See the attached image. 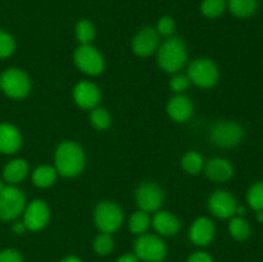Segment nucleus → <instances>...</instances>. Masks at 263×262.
Wrapping results in <instances>:
<instances>
[{
	"mask_svg": "<svg viewBox=\"0 0 263 262\" xmlns=\"http://www.w3.org/2000/svg\"><path fill=\"white\" fill-rule=\"evenodd\" d=\"M159 43L158 32L152 27H145L134 38L133 49L140 57H148L157 49Z\"/></svg>",
	"mask_w": 263,
	"mask_h": 262,
	"instance_id": "obj_13",
	"label": "nucleus"
},
{
	"mask_svg": "<svg viewBox=\"0 0 263 262\" xmlns=\"http://www.w3.org/2000/svg\"><path fill=\"white\" fill-rule=\"evenodd\" d=\"M149 225H151V218H149L148 212L144 211H139V212L134 213L130 218V229L133 233L135 234H143L148 230Z\"/></svg>",
	"mask_w": 263,
	"mask_h": 262,
	"instance_id": "obj_26",
	"label": "nucleus"
},
{
	"mask_svg": "<svg viewBox=\"0 0 263 262\" xmlns=\"http://www.w3.org/2000/svg\"><path fill=\"white\" fill-rule=\"evenodd\" d=\"M205 174L213 181H228L233 177L234 170L229 161L223 158H215L208 162Z\"/></svg>",
	"mask_w": 263,
	"mask_h": 262,
	"instance_id": "obj_17",
	"label": "nucleus"
},
{
	"mask_svg": "<svg viewBox=\"0 0 263 262\" xmlns=\"http://www.w3.org/2000/svg\"><path fill=\"white\" fill-rule=\"evenodd\" d=\"M76 36L82 45L91 43L95 38V28L92 23L90 21H80L76 26Z\"/></svg>",
	"mask_w": 263,
	"mask_h": 262,
	"instance_id": "obj_25",
	"label": "nucleus"
},
{
	"mask_svg": "<svg viewBox=\"0 0 263 262\" xmlns=\"http://www.w3.org/2000/svg\"><path fill=\"white\" fill-rule=\"evenodd\" d=\"M55 166L62 176L72 177L79 175L85 166V154L81 146L72 141L62 143L57 149Z\"/></svg>",
	"mask_w": 263,
	"mask_h": 262,
	"instance_id": "obj_1",
	"label": "nucleus"
},
{
	"mask_svg": "<svg viewBox=\"0 0 263 262\" xmlns=\"http://www.w3.org/2000/svg\"><path fill=\"white\" fill-rule=\"evenodd\" d=\"M215 236V225L210 218H198L190 229V239L200 247L208 246Z\"/></svg>",
	"mask_w": 263,
	"mask_h": 262,
	"instance_id": "obj_15",
	"label": "nucleus"
},
{
	"mask_svg": "<svg viewBox=\"0 0 263 262\" xmlns=\"http://www.w3.org/2000/svg\"><path fill=\"white\" fill-rule=\"evenodd\" d=\"M163 192L154 182H145L136 192V203L144 212H153L162 205Z\"/></svg>",
	"mask_w": 263,
	"mask_h": 262,
	"instance_id": "obj_10",
	"label": "nucleus"
},
{
	"mask_svg": "<svg viewBox=\"0 0 263 262\" xmlns=\"http://www.w3.org/2000/svg\"><path fill=\"white\" fill-rule=\"evenodd\" d=\"M189 80L200 87H212L218 81V68L211 59L200 58L189 66Z\"/></svg>",
	"mask_w": 263,
	"mask_h": 262,
	"instance_id": "obj_3",
	"label": "nucleus"
},
{
	"mask_svg": "<svg viewBox=\"0 0 263 262\" xmlns=\"http://www.w3.org/2000/svg\"><path fill=\"white\" fill-rule=\"evenodd\" d=\"M167 112L172 120L177 122H184L190 118L193 113V104L185 95H176L172 98L167 105Z\"/></svg>",
	"mask_w": 263,
	"mask_h": 262,
	"instance_id": "obj_16",
	"label": "nucleus"
},
{
	"mask_svg": "<svg viewBox=\"0 0 263 262\" xmlns=\"http://www.w3.org/2000/svg\"><path fill=\"white\" fill-rule=\"evenodd\" d=\"M0 85L8 97L15 98V99L25 98L30 91L31 86L30 80L26 76V73L15 68L8 69L2 74Z\"/></svg>",
	"mask_w": 263,
	"mask_h": 262,
	"instance_id": "obj_8",
	"label": "nucleus"
},
{
	"mask_svg": "<svg viewBox=\"0 0 263 262\" xmlns=\"http://www.w3.org/2000/svg\"><path fill=\"white\" fill-rule=\"evenodd\" d=\"M49 220V208L43 200H33L25 212V225L30 230H40Z\"/></svg>",
	"mask_w": 263,
	"mask_h": 262,
	"instance_id": "obj_12",
	"label": "nucleus"
},
{
	"mask_svg": "<svg viewBox=\"0 0 263 262\" xmlns=\"http://www.w3.org/2000/svg\"><path fill=\"white\" fill-rule=\"evenodd\" d=\"M257 218H258V221H261V222H263V211H259L258 215H257Z\"/></svg>",
	"mask_w": 263,
	"mask_h": 262,
	"instance_id": "obj_40",
	"label": "nucleus"
},
{
	"mask_svg": "<svg viewBox=\"0 0 263 262\" xmlns=\"http://www.w3.org/2000/svg\"><path fill=\"white\" fill-rule=\"evenodd\" d=\"M113 239L109 234H100L97 236L94 241V249L98 254L100 256H105V254L110 253L113 251Z\"/></svg>",
	"mask_w": 263,
	"mask_h": 262,
	"instance_id": "obj_29",
	"label": "nucleus"
},
{
	"mask_svg": "<svg viewBox=\"0 0 263 262\" xmlns=\"http://www.w3.org/2000/svg\"><path fill=\"white\" fill-rule=\"evenodd\" d=\"M0 262H22V258L17 251L7 249L0 253Z\"/></svg>",
	"mask_w": 263,
	"mask_h": 262,
	"instance_id": "obj_34",
	"label": "nucleus"
},
{
	"mask_svg": "<svg viewBox=\"0 0 263 262\" xmlns=\"http://www.w3.org/2000/svg\"><path fill=\"white\" fill-rule=\"evenodd\" d=\"M187 58L186 46L179 38H171L163 43L158 53V63L166 72H177Z\"/></svg>",
	"mask_w": 263,
	"mask_h": 262,
	"instance_id": "obj_2",
	"label": "nucleus"
},
{
	"mask_svg": "<svg viewBox=\"0 0 263 262\" xmlns=\"http://www.w3.org/2000/svg\"><path fill=\"white\" fill-rule=\"evenodd\" d=\"M74 62L82 72L87 74H99L104 69L102 54L90 44L81 45L74 51Z\"/></svg>",
	"mask_w": 263,
	"mask_h": 262,
	"instance_id": "obj_9",
	"label": "nucleus"
},
{
	"mask_svg": "<svg viewBox=\"0 0 263 262\" xmlns=\"http://www.w3.org/2000/svg\"><path fill=\"white\" fill-rule=\"evenodd\" d=\"M153 226L162 235H174L179 231L180 222L172 213L162 211L154 216Z\"/></svg>",
	"mask_w": 263,
	"mask_h": 262,
	"instance_id": "obj_19",
	"label": "nucleus"
},
{
	"mask_svg": "<svg viewBox=\"0 0 263 262\" xmlns=\"http://www.w3.org/2000/svg\"><path fill=\"white\" fill-rule=\"evenodd\" d=\"M25 230H26V225L22 222H18L13 226V231H14L15 234H23L25 233Z\"/></svg>",
	"mask_w": 263,
	"mask_h": 262,
	"instance_id": "obj_37",
	"label": "nucleus"
},
{
	"mask_svg": "<svg viewBox=\"0 0 263 262\" xmlns=\"http://www.w3.org/2000/svg\"><path fill=\"white\" fill-rule=\"evenodd\" d=\"M175 31V21L171 17H162L158 21V26H157V32L161 35L170 36L172 35Z\"/></svg>",
	"mask_w": 263,
	"mask_h": 262,
	"instance_id": "obj_32",
	"label": "nucleus"
},
{
	"mask_svg": "<svg viewBox=\"0 0 263 262\" xmlns=\"http://www.w3.org/2000/svg\"><path fill=\"white\" fill-rule=\"evenodd\" d=\"M187 262H213V259L212 257L208 253H205V252H197V253H194L193 256H190Z\"/></svg>",
	"mask_w": 263,
	"mask_h": 262,
	"instance_id": "obj_35",
	"label": "nucleus"
},
{
	"mask_svg": "<svg viewBox=\"0 0 263 262\" xmlns=\"http://www.w3.org/2000/svg\"><path fill=\"white\" fill-rule=\"evenodd\" d=\"M244 131L240 125L235 122L222 121L213 125L211 128V140L221 148H233L243 139Z\"/></svg>",
	"mask_w": 263,
	"mask_h": 262,
	"instance_id": "obj_4",
	"label": "nucleus"
},
{
	"mask_svg": "<svg viewBox=\"0 0 263 262\" xmlns=\"http://www.w3.org/2000/svg\"><path fill=\"white\" fill-rule=\"evenodd\" d=\"M62 262H81V259L77 258V257L74 256H69V257H66Z\"/></svg>",
	"mask_w": 263,
	"mask_h": 262,
	"instance_id": "obj_38",
	"label": "nucleus"
},
{
	"mask_svg": "<svg viewBox=\"0 0 263 262\" xmlns=\"http://www.w3.org/2000/svg\"><path fill=\"white\" fill-rule=\"evenodd\" d=\"M73 98L77 104L84 109H90L94 108L99 102V90L91 82H80L73 90Z\"/></svg>",
	"mask_w": 263,
	"mask_h": 262,
	"instance_id": "obj_14",
	"label": "nucleus"
},
{
	"mask_svg": "<svg viewBox=\"0 0 263 262\" xmlns=\"http://www.w3.org/2000/svg\"><path fill=\"white\" fill-rule=\"evenodd\" d=\"M182 167L189 174H198L203 167V158L197 152H189L182 158Z\"/></svg>",
	"mask_w": 263,
	"mask_h": 262,
	"instance_id": "obj_28",
	"label": "nucleus"
},
{
	"mask_svg": "<svg viewBox=\"0 0 263 262\" xmlns=\"http://www.w3.org/2000/svg\"><path fill=\"white\" fill-rule=\"evenodd\" d=\"M117 262H139L138 256H134V254H123L122 257L118 258Z\"/></svg>",
	"mask_w": 263,
	"mask_h": 262,
	"instance_id": "obj_36",
	"label": "nucleus"
},
{
	"mask_svg": "<svg viewBox=\"0 0 263 262\" xmlns=\"http://www.w3.org/2000/svg\"><path fill=\"white\" fill-rule=\"evenodd\" d=\"M90 120H91L92 125L97 128H99V130H105L110 125L109 113L105 109H103V108H97V109L92 110Z\"/></svg>",
	"mask_w": 263,
	"mask_h": 262,
	"instance_id": "obj_30",
	"label": "nucleus"
},
{
	"mask_svg": "<svg viewBox=\"0 0 263 262\" xmlns=\"http://www.w3.org/2000/svg\"><path fill=\"white\" fill-rule=\"evenodd\" d=\"M95 223L105 234L117 230L122 223V212L115 203L102 202L95 208Z\"/></svg>",
	"mask_w": 263,
	"mask_h": 262,
	"instance_id": "obj_6",
	"label": "nucleus"
},
{
	"mask_svg": "<svg viewBox=\"0 0 263 262\" xmlns=\"http://www.w3.org/2000/svg\"><path fill=\"white\" fill-rule=\"evenodd\" d=\"M229 9L235 17L247 18L258 9V0H229Z\"/></svg>",
	"mask_w": 263,
	"mask_h": 262,
	"instance_id": "obj_20",
	"label": "nucleus"
},
{
	"mask_svg": "<svg viewBox=\"0 0 263 262\" xmlns=\"http://www.w3.org/2000/svg\"><path fill=\"white\" fill-rule=\"evenodd\" d=\"M135 253L145 262H161L166 257L167 249L158 236L143 235L135 241Z\"/></svg>",
	"mask_w": 263,
	"mask_h": 262,
	"instance_id": "obj_7",
	"label": "nucleus"
},
{
	"mask_svg": "<svg viewBox=\"0 0 263 262\" xmlns=\"http://www.w3.org/2000/svg\"><path fill=\"white\" fill-rule=\"evenodd\" d=\"M25 208V195L13 186H4L0 190V220H13Z\"/></svg>",
	"mask_w": 263,
	"mask_h": 262,
	"instance_id": "obj_5",
	"label": "nucleus"
},
{
	"mask_svg": "<svg viewBox=\"0 0 263 262\" xmlns=\"http://www.w3.org/2000/svg\"><path fill=\"white\" fill-rule=\"evenodd\" d=\"M229 230L236 240H246L251 235V226L241 217L233 218L229 223Z\"/></svg>",
	"mask_w": 263,
	"mask_h": 262,
	"instance_id": "obj_23",
	"label": "nucleus"
},
{
	"mask_svg": "<svg viewBox=\"0 0 263 262\" xmlns=\"http://www.w3.org/2000/svg\"><path fill=\"white\" fill-rule=\"evenodd\" d=\"M249 205L256 211H263V181L252 185L247 195Z\"/></svg>",
	"mask_w": 263,
	"mask_h": 262,
	"instance_id": "obj_27",
	"label": "nucleus"
},
{
	"mask_svg": "<svg viewBox=\"0 0 263 262\" xmlns=\"http://www.w3.org/2000/svg\"><path fill=\"white\" fill-rule=\"evenodd\" d=\"M15 44L12 36L0 30V58L9 57L14 51Z\"/></svg>",
	"mask_w": 263,
	"mask_h": 262,
	"instance_id": "obj_31",
	"label": "nucleus"
},
{
	"mask_svg": "<svg viewBox=\"0 0 263 262\" xmlns=\"http://www.w3.org/2000/svg\"><path fill=\"white\" fill-rule=\"evenodd\" d=\"M21 146V134L14 126L0 125V152L14 153Z\"/></svg>",
	"mask_w": 263,
	"mask_h": 262,
	"instance_id": "obj_18",
	"label": "nucleus"
},
{
	"mask_svg": "<svg viewBox=\"0 0 263 262\" xmlns=\"http://www.w3.org/2000/svg\"><path fill=\"white\" fill-rule=\"evenodd\" d=\"M238 203L235 198L228 192L218 190L215 192L210 198V210L215 216L220 218H229L236 213Z\"/></svg>",
	"mask_w": 263,
	"mask_h": 262,
	"instance_id": "obj_11",
	"label": "nucleus"
},
{
	"mask_svg": "<svg viewBox=\"0 0 263 262\" xmlns=\"http://www.w3.org/2000/svg\"><path fill=\"white\" fill-rule=\"evenodd\" d=\"M57 179V171L51 167L41 166L35 170L32 175V181L39 188H48L54 184Z\"/></svg>",
	"mask_w": 263,
	"mask_h": 262,
	"instance_id": "obj_22",
	"label": "nucleus"
},
{
	"mask_svg": "<svg viewBox=\"0 0 263 262\" xmlns=\"http://www.w3.org/2000/svg\"><path fill=\"white\" fill-rule=\"evenodd\" d=\"M226 0H203L202 13L208 18H217L225 12Z\"/></svg>",
	"mask_w": 263,
	"mask_h": 262,
	"instance_id": "obj_24",
	"label": "nucleus"
},
{
	"mask_svg": "<svg viewBox=\"0 0 263 262\" xmlns=\"http://www.w3.org/2000/svg\"><path fill=\"white\" fill-rule=\"evenodd\" d=\"M28 172V166L23 159H14L4 169V177L9 182L22 181Z\"/></svg>",
	"mask_w": 263,
	"mask_h": 262,
	"instance_id": "obj_21",
	"label": "nucleus"
},
{
	"mask_svg": "<svg viewBox=\"0 0 263 262\" xmlns=\"http://www.w3.org/2000/svg\"><path fill=\"white\" fill-rule=\"evenodd\" d=\"M189 77L187 76H184V74H177V76H175L174 79L171 80V82H170V85H171L172 90H175L176 92H180V91H184L185 89H187V86H189Z\"/></svg>",
	"mask_w": 263,
	"mask_h": 262,
	"instance_id": "obj_33",
	"label": "nucleus"
},
{
	"mask_svg": "<svg viewBox=\"0 0 263 262\" xmlns=\"http://www.w3.org/2000/svg\"><path fill=\"white\" fill-rule=\"evenodd\" d=\"M3 188H4V186H3V182H2V181H0V190H2V189H3Z\"/></svg>",
	"mask_w": 263,
	"mask_h": 262,
	"instance_id": "obj_41",
	"label": "nucleus"
},
{
	"mask_svg": "<svg viewBox=\"0 0 263 262\" xmlns=\"http://www.w3.org/2000/svg\"><path fill=\"white\" fill-rule=\"evenodd\" d=\"M236 213H239V215H244V213H246V208L238 207V208H236Z\"/></svg>",
	"mask_w": 263,
	"mask_h": 262,
	"instance_id": "obj_39",
	"label": "nucleus"
}]
</instances>
